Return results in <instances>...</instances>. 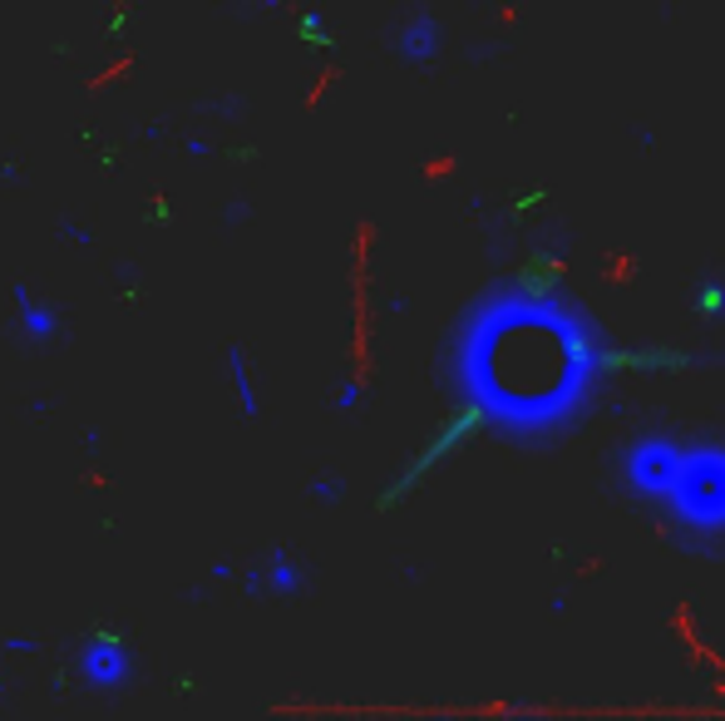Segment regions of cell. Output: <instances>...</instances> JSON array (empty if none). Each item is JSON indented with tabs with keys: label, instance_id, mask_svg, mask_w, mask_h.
I'll list each match as a JSON object with an SVG mask.
<instances>
[{
	"label": "cell",
	"instance_id": "cell-1",
	"mask_svg": "<svg viewBox=\"0 0 725 721\" xmlns=\"http://www.w3.org/2000/svg\"><path fill=\"white\" fill-rule=\"evenodd\" d=\"M672 499L686 524H725V450H686Z\"/></svg>",
	"mask_w": 725,
	"mask_h": 721
},
{
	"label": "cell",
	"instance_id": "cell-2",
	"mask_svg": "<svg viewBox=\"0 0 725 721\" xmlns=\"http://www.w3.org/2000/svg\"><path fill=\"white\" fill-rule=\"evenodd\" d=\"M682 460L686 450L672 440H662V435H647V440H637L627 455H622V474H627V485L637 489V495H672L676 480H682Z\"/></svg>",
	"mask_w": 725,
	"mask_h": 721
},
{
	"label": "cell",
	"instance_id": "cell-3",
	"mask_svg": "<svg viewBox=\"0 0 725 721\" xmlns=\"http://www.w3.org/2000/svg\"><path fill=\"white\" fill-rule=\"evenodd\" d=\"M85 668H89L95 682H118L128 672V652L118 643H109V637H99V643L85 652Z\"/></svg>",
	"mask_w": 725,
	"mask_h": 721
},
{
	"label": "cell",
	"instance_id": "cell-4",
	"mask_svg": "<svg viewBox=\"0 0 725 721\" xmlns=\"http://www.w3.org/2000/svg\"><path fill=\"white\" fill-rule=\"evenodd\" d=\"M435 50H439V25H435V15H415V21L400 30V54H405V60H429Z\"/></svg>",
	"mask_w": 725,
	"mask_h": 721
},
{
	"label": "cell",
	"instance_id": "cell-5",
	"mask_svg": "<svg viewBox=\"0 0 725 721\" xmlns=\"http://www.w3.org/2000/svg\"><path fill=\"white\" fill-rule=\"evenodd\" d=\"M696 307H701V312H721L725 307V287H705V291H696Z\"/></svg>",
	"mask_w": 725,
	"mask_h": 721
}]
</instances>
